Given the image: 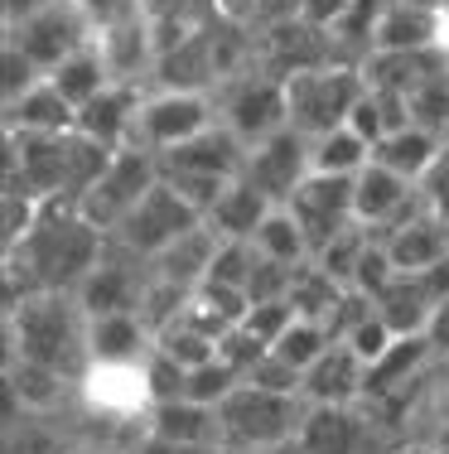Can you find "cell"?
<instances>
[{
    "label": "cell",
    "instance_id": "cell-1",
    "mask_svg": "<svg viewBox=\"0 0 449 454\" xmlns=\"http://www.w3.org/2000/svg\"><path fill=\"white\" fill-rule=\"evenodd\" d=\"M106 252V232L88 223L68 203H49L39 223L5 247V266H0V286H5V309L19 300L39 295V290H58V295H78V286L92 276V266Z\"/></svg>",
    "mask_w": 449,
    "mask_h": 454
},
{
    "label": "cell",
    "instance_id": "cell-2",
    "mask_svg": "<svg viewBox=\"0 0 449 454\" xmlns=\"http://www.w3.org/2000/svg\"><path fill=\"white\" fill-rule=\"evenodd\" d=\"M116 150L88 140L82 131H58V136H5V184L29 189L39 203H68L78 208L82 193L97 184Z\"/></svg>",
    "mask_w": 449,
    "mask_h": 454
},
{
    "label": "cell",
    "instance_id": "cell-3",
    "mask_svg": "<svg viewBox=\"0 0 449 454\" xmlns=\"http://www.w3.org/2000/svg\"><path fill=\"white\" fill-rule=\"evenodd\" d=\"M5 358H29L58 367L78 382L88 372V309L78 295H58V290H39V295L19 300L5 309Z\"/></svg>",
    "mask_w": 449,
    "mask_h": 454
},
{
    "label": "cell",
    "instance_id": "cell-4",
    "mask_svg": "<svg viewBox=\"0 0 449 454\" xmlns=\"http://www.w3.org/2000/svg\"><path fill=\"white\" fill-rule=\"evenodd\" d=\"M368 92V78L352 63H324V68H309L285 78V106H290V126L299 136L319 140L338 126H348L352 106Z\"/></svg>",
    "mask_w": 449,
    "mask_h": 454
},
{
    "label": "cell",
    "instance_id": "cell-5",
    "mask_svg": "<svg viewBox=\"0 0 449 454\" xmlns=\"http://www.w3.org/2000/svg\"><path fill=\"white\" fill-rule=\"evenodd\" d=\"M299 416H305V396H285V392H266L256 382H237V392L218 406L222 450L256 454L266 445L295 440Z\"/></svg>",
    "mask_w": 449,
    "mask_h": 454
},
{
    "label": "cell",
    "instance_id": "cell-6",
    "mask_svg": "<svg viewBox=\"0 0 449 454\" xmlns=\"http://www.w3.org/2000/svg\"><path fill=\"white\" fill-rule=\"evenodd\" d=\"M213 102H218V121L228 126L232 136L242 140V145H256V140L275 136L290 126V106H285V78H275V73H266L261 63H252L247 73H237V78H228L218 92H213Z\"/></svg>",
    "mask_w": 449,
    "mask_h": 454
},
{
    "label": "cell",
    "instance_id": "cell-7",
    "mask_svg": "<svg viewBox=\"0 0 449 454\" xmlns=\"http://www.w3.org/2000/svg\"><path fill=\"white\" fill-rule=\"evenodd\" d=\"M194 227H203V213L189 208V203L179 199L165 179H159L155 189H150L145 199L135 203L121 223H116L112 242L121 247V252L141 256V262H155L159 252H169V247H174L179 237H189Z\"/></svg>",
    "mask_w": 449,
    "mask_h": 454
},
{
    "label": "cell",
    "instance_id": "cell-8",
    "mask_svg": "<svg viewBox=\"0 0 449 454\" xmlns=\"http://www.w3.org/2000/svg\"><path fill=\"white\" fill-rule=\"evenodd\" d=\"M155 184H159V160L150 155V150L126 145V150H116V155L106 160V169L97 175V184L82 193L78 213H82L88 223H97L102 232L112 237L116 223H121L126 213H131L135 203H141L145 193L155 189Z\"/></svg>",
    "mask_w": 449,
    "mask_h": 454
},
{
    "label": "cell",
    "instance_id": "cell-9",
    "mask_svg": "<svg viewBox=\"0 0 449 454\" xmlns=\"http://www.w3.org/2000/svg\"><path fill=\"white\" fill-rule=\"evenodd\" d=\"M218 126V102L208 92H165L150 88L141 102V116H135V150H150V155H165V150L194 140L198 131Z\"/></svg>",
    "mask_w": 449,
    "mask_h": 454
},
{
    "label": "cell",
    "instance_id": "cell-10",
    "mask_svg": "<svg viewBox=\"0 0 449 454\" xmlns=\"http://www.w3.org/2000/svg\"><path fill=\"white\" fill-rule=\"evenodd\" d=\"M5 39L19 44V53L49 78L63 59H73L78 49L92 44V20L82 15L78 0H58V5L39 10V15L19 20V25H5Z\"/></svg>",
    "mask_w": 449,
    "mask_h": 454
},
{
    "label": "cell",
    "instance_id": "cell-11",
    "mask_svg": "<svg viewBox=\"0 0 449 454\" xmlns=\"http://www.w3.org/2000/svg\"><path fill=\"white\" fill-rule=\"evenodd\" d=\"M145 286H150V262L121 252V247L106 237L102 262L92 266V276L78 286V305L88 309V319H102V315H141Z\"/></svg>",
    "mask_w": 449,
    "mask_h": 454
},
{
    "label": "cell",
    "instance_id": "cell-12",
    "mask_svg": "<svg viewBox=\"0 0 449 454\" xmlns=\"http://www.w3.org/2000/svg\"><path fill=\"white\" fill-rule=\"evenodd\" d=\"M256 63L275 78H295V73L338 63L334 35L309 20H281V25H256Z\"/></svg>",
    "mask_w": 449,
    "mask_h": 454
},
{
    "label": "cell",
    "instance_id": "cell-13",
    "mask_svg": "<svg viewBox=\"0 0 449 454\" xmlns=\"http://www.w3.org/2000/svg\"><path fill=\"white\" fill-rule=\"evenodd\" d=\"M242 179H247L252 189H261L275 208L290 203V193L309 179V136H299L295 126H285V131L256 140V145L247 150Z\"/></svg>",
    "mask_w": 449,
    "mask_h": 454
},
{
    "label": "cell",
    "instance_id": "cell-14",
    "mask_svg": "<svg viewBox=\"0 0 449 454\" xmlns=\"http://www.w3.org/2000/svg\"><path fill=\"white\" fill-rule=\"evenodd\" d=\"M285 208L295 213V223L309 237V256L324 242H334L344 227H352V175H309L299 189L290 193Z\"/></svg>",
    "mask_w": 449,
    "mask_h": 454
},
{
    "label": "cell",
    "instance_id": "cell-15",
    "mask_svg": "<svg viewBox=\"0 0 449 454\" xmlns=\"http://www.w3.org/2000/svg\"><path fill=\"white\" fill-rule=\"evenodd\" d=\"M155 160H159V175L232 184V179H242V169H247V145L218 121V126H208V131H198L194 140H184V145L165 150V155H155Z\"/></svg>",
    "mask_w": 449,
    "mask_h": 454
},
{
    "label": "cell",
    "instance_id": "cell-16",
    "mask_svg": "<svg viewBox=\"0 0 449 454\" xmlns=\"http://www.w3.org/2000/svg\"><path fill=\"white\" fill-rule=\"evenodd\" d=\"M415 208H421V189L411 179L391 175L377 160H368V169L352 175V218L372 227V232H387L391 223H401Z\"/></svg>",
    "mask_w": 449,
    "mask_h": 454
},
{
    "label": "cell",
    "instance_id": "cell-17",
    "mask_svg": "<svg viewBox=\"0 0 449 454\" xmlns=\"http://www.w3.org/2000/svg\"><path fill=\"white\" fill-rule=\"evenodd\" d=\"M145 92V82H106L88 106H78V131L106 150H126L135 140V116H141Z\"/></svg>",
    "mask_w": 449,
    "mask_h": 454
},
{
    "label": "cell",
    "instance_id": "cell-18",
    "mask_svg": "<svg viewBox=\"0 0 449 454\" xmlns=\"http://www.w3.org/2000/svg\"><path fill=\"white\" fill-rule=\"evenodd\" d=\"M309 406H358L368 396V363L348 348V343H329L314 363L305 367V387H299Z\"/></svg>",
    "mask_w": 449,
    "mask_h": 454
},
{
    "label": "cell",
    "instance_id": "cell-19",
    "mask_svg": "<svg viewBox=\"0 0 449 454\" xmlns=\"http://www.w3.org/2000/svg\"><path fill=\"white\" fill-rule=\"evenodd\" d=\"M213 25V20H208ZM208 25L198 35H189L184 44L165 49L155 59V73H150V88H165V92H218L222 88V73H218V53H213V35Z\"/></svg>",
    "mask_w": 449,
    "mask_h": 454
},
{
    "label": "cell",
    "instance_id": "cell-20",
    "mask_svg": "<svg viewBox=\"0 0 449 454\" xmlns=\"http://www.w3.org/2000/svg\"><path fill=\"white\" fill-rule=\"evenodd\" d=\"M377 237H382V247H387L397 276H415V271H425V266H435L440 256H449V227L435 218L425 203Z\"/></svg>",
    "mask_w": 449,
    "mask_h": 454
},
{
    "label": "cell",
    "instance_id": "cell-21",
    "mask_svg": "<svg viewBox=\"0 0 449 454\" xmlns=\"http://www.w3.org/2000/svg\"><path fill=\"white\" fill-rule=\"evenodd\" d=\"M368 420H362V402L358 406H309L305 402L295 440L305 454H362L368 450V435H372Z\"/></svg>",
    "mask_w": 449,
    "mask_h": 454
},
{
    "label": "cell",
    "instance_id": "cell-22",
    "mask_svg": "<svg viewBox=\"0 0 449 454\" xmlns=\"http://www.w3.org/2000/svg\"><path fill=\"white\" fill-rule=\"evenodd\" d=\"M145 430L174 445H198V450H222L218 430V406H203L194 396H174V402H155L145 416Z\"/></svg>",
    "mask_w": 449,
    "mask_h": 454
},
{
    "label": "cell",
    "instance_id": "cell-23",
    "mask_svg": "<svg viewBox=\"0 0 449 454\" xmlns=\"http://www.w3.org/2000/svg\"><path fill=\"white\" fill-rule=\"evenodd\" d=\"M0 121H5V136H58V131H78V106L44 78L19 102H10Z\"/></svg>",
    "mask_w": 449,
    "mask_h": 454
},
{
    "label": "cell",
    "instance_id": "cell-24",
    "mask_svg": "<svg viewBox=\"0 0 449 454\" xmlns=\"http://www.w3.org/2000/svg\"><path fill=\"white\" fill-rule=\"evenodd\" d=\"M440 68H449L440 49H406V53L377 49V53H368V63H362V78H368V88H377V92L411 97L430 73H440Z\"/></svg>",
    "mask_w": 449,
    "mask_h": 454
},
{
    "label": "cell",
    "instance_id": "cell-25",
    "mask_svg": "<svg viewBox=\"0 0 449 454\" xmlns=\"http://www.w3.org/2000/svg\"><path fill=\"white\" fill-rule=\"evenodd\" d=\"M155 348V329L141 315H102L88 319V353L92 363H145Z\"/></svg>",
    "mask_w": 449,
    "mask_h": 454
},
{
    "label": "cell",
    "instance_id": "cell-26",
    "mask_svg": "<svg viewBox=\"0 0 449 454\" xmlns=\"http://www.w3.org/2000/svg\"><path fill=\"white\" fill-rule=\"evenodd\" d=\"M275 203L266 199L261 189H252L247 179H237V184H228L222 189V199L208 208V232L218 237V242H252L256 237V227L266 223V213H271Z\"/></svg>",
    "mask_w": 449,
    "mask_h": 454
},
{
    "label": "cell",
    "instance_id": "cell-27",
    "mask_svg": "<svg viewBox=\"0 0 449 454\" xmlns=\"http://www.w3.org/2000/svg\"><path fill=\"white\" fill-rule=\"evenodd\" d=\"M430 358H435V353H430V343H425V333L397 339L377 363L368 367V396H362V402H397L401 387L415 382V377H421V367L430 363Z\"/></svg>",
    "mask_w": 449,
    "mask_h": 454
},
{
    "label": "cell",
    "instance_id": "cell-28",
    "mask_svg": "<svg viewBox=\"0 0 449 454\" xmlns=\"http://www.w3.org/2000/svg\"><path fill=\"white\" fill-rule=\"evenodd\" d=\"M213 252H218V237H213L208 223H203V227H194L189 237H179L169 252H159L155 262H150V276H155V280H169V286H179V290H198L203 280H208Z\"/></svg>",
    "mask_w": 449,
    "mask_h": 454
},
{
    "label": "cell",
    "instance_id": "cell-29",
    "mask_svg": "<svg viewBox=\"0 0 449 454\" xmlns=\"http://www.w3.org/2000/svg\"><path fill=\"white\" fill-rule=\"evenodd\" d=\"M440 15L445 10H425V5H406V0H391V10L382 15L377 39H372V53H406V49H435L440 44Z\"/></svg>",
    "mask_w": 449,
    "mask_h": 454
},
{
    "label": "cell",
    "instance_id": "cell-30",
    "mask_svg": "<svg viewBox=\"0 0 449 454\" xmlns=\"http://www.w3.org/2000/svg\"><path fill=\"white\" fill-rule=\"evenodd\" d=\"M372 309L387 319V329L397 333V339H411V333H425V324L435 315V300L421 290L415 276H397L377 300H372Z\"/></svg>",
    "mask_w": 449,
    "mask_h": 454
},
{
    "label": "cell",
    "instance_id": "cell-31",
    "mask_svg": "<svg viewBox=\"0 0 449 454\" xmlns=\"http://www.w3.org/2000/svg\"><path fill=\"white\" fill-rule=\"evenodd\" d=\"M440 150H445V140H435L430 131H421V126H401V131H391L377 150H372V160H377V165H387L391 175L421 184L425 169L435 165V155H440Z\"/></svg>",
    "mask_w": 449,
    "mask_h": 454
},
{
    "label": "cell",
    "instance_id": "cell-32",
    "mask_svg": "<svg viewBox=\"0 0 449 454\" xmlns=\"http://www.w3.org/2000/svg\"><path fill=\"white\" fill-rule=\"evenodd\" d=\"M344 290L348 286H338L319 262H299L295 276H290V290H285V305L295 309V319H319L324 324L329 315H334V305H338Z\"/></svg>",
    "mask_w": 449,
    "mask_h": 454
},
{
    "label": "cell",
    "instance_id": "cell-33",
    "mask_svg": "<svg viewBox=\"0 0 449 454\" xmlns=\"http://www.w3.org/2000/svg\"><path fill=\"white\" fill-rule=\"evenodd\" d=\"M49 82H53V88H58L63 97H68L73 106H88L92 97H97L106 82H116V78H112V68H106L102 49H97V44H88V49L73 53V59H63L58 68L49 73Z\"/></svg>",
    "mask_w": 449,
    "mask_h": 454
},
{
    "label": "cell",
    "instance_id": "cell-34",
    "mask_svg": "<svg viewBox=\"0 0 449 454\" xmlns=\"http://www.w3.org/2000/svg\"><path fill=\"white\" fill-rule=\"evenodd\" d=\"M368 160L372 145L352 126H338V131L309 140V175H358V169H368Z\"/></svg>",
    "mask_w": 449,
    "mask_h": 454
},
{
    "label": "cell",
    "instance_id": "cell-35",
    "mask_svg": "<svg viewBox=\"0 0 449 454\" xmlns=\"http://www.w3.org/2000/svg\"><path fill=\"white\" fill-rule=\"evenodd\" d=\"M78 435L53 416H19L5 426V454H73Z\"/></svg>",
    "mask_w": 449,
    "mask_h": 454
},
{
    "label": "cell",
    "instance_id": "cell-36",
    "mask_svg": "<svg viewBox=\"0 0 449 454\" xmlns=\"http://www.w3.org/2000/svg\"><path fill=\"white\" fill-rule=\"evenodd\" d=\"M252 247L266 256V262H285V266L309 262V237H305V227L295 223V213L285 208V203H281V208L266 213V223L256 227Z\"/></svg>",
    "mask_w": 449,
    "mask_h": 454
},
{
    "label": "cell",
    "instance_id": "cell-37",
    "mask_svg": "<svg viewBox=\"0 0 449 454\" xmlns=\"http://www.w3.org/2000/svg\"><path fill=\"white\" fill-rule=\"evenodd\" d=\"M406 112H411V126L430 131L435 140H449V68L430 73L411 97H406Z\"/></svg>",
    "mask_w": 449,
    "mask_h": 454
},
{
    "label": "cell",
    "instance_id": "cell-38",
    "mask_svg": "<svg viewBox=\"0 0 449 454\" xmlns=\"http://www.w3.org/2000/svg\"><path fill=\"white\" fill-rule=\"evenodd\" d=\"M155 348L165 353V358H174L179 367H189V372L218 358V339H208L203 329H194V324H189L184 315H179L174 324H165V329L155 333Z\"/></svg>",
    "mask_w": 449,
    "mask_h": 454
},
{
    "label": "cell",
    "instance_id": "cell-39",
    "mask_svg": "<svg viewBox=\"0 0 449 454\" xmlns=\"http://www.w3.org/2000/svg\"><path fill=\"white\" fill-rule=\"evenodd\" d=\"M329 343H334V333H329L319 319H290V329H285L281 339L271 343V353H275V358H285L290 367H299V372H305V367L314 363L319 353L329 348Z\"/></svg>",
    "mask_w": 449,
    "mask_h": 454
},
{
    "label": "cell",
    "instance_id": "cell-40",
    "mask_svg": "<svg viewBox=\"0 0 449 454\" xmlns=\"http://www.w3.org/2000/svg\"><path fill=\"white\" fill-rule=\"evenodd\" d=\"M368 242H372V227H362V223H352V227H344V232L334 237V242H324L309 262H319L329 276L338 280V286H348L352 280V266H358V256L368 252Z\"/></svg>",
    "mask_w": 449,
    "mask_h": 454
},
{
    "label": "cell",
    "instance_id": "cell-41",
    "mask_svg": "<svg viewBox=\"0 0 449 454\" xmlns=\"http://www.w3.org/2000/svg\"><path fill=\"white\" fill-rule=\"evenodd\" d=\"M256 262H261V252H256L252 242H218V252H213V266H208V280H203V286L247 290Z\"/></svg>",
    "mask_w": 449,
    "mask_h": 454
},
{
    "label": "cell",
    "instance_id": "cell-42",
    "mask_svg": "<svg viewBox=\"0 0 449 454\" xmlns=\"http://www.w3.org/2000/svg\"><path fill=\"white\" fill-rule=\"evenodd\" d=\"M397 280V266H391V256H387V247H382V237L372 232V242H368V252L358 256V266H352V280H348V290H358V295H368V300H377L382 290Z\"/></svg>",
    "mask_w": 449,
    "mask_h": 454
},
{
    "label": "cell",
    "instance_id": "cell-43",
    "mask_svg": "<svg viewBox=\"0 0 449 454\" xmlns=\"http://www.w3.org/2000/svg\"><path fill=\"white\" fill-rule=\"evenodd\" d=\"M237 382H242L237 367H228L222 358H213V363H203V367L189 372L184 396H194V402H203V406H222L232 392H237Z\"/></svg>",
    "mask_w": 449,
    "mask_h": 454
},
{
    "label": "cell",
    "instance_id": "cell-44",
    "mask_svg": "<svg viewBox=\"0 0 449 454\" xmlns=\"http://www.w3.org/2000/svg\"><path fill=\"white\" fill-rule=\"evenodd\" d=\"M35 82H44V73L35 68V63L19 53V44H10V39H0V106L19 102Z\"/></svg>",
    "mask_w": 449,
    "mask_h": 454
},
{
    "label": "cell",
    "instance_id": "cell-45",
    "mask_svg": "<svg viewBox=\"0 0 449 454\" xmlns=\"http://www.w3.org/2000/svg\"><path fill=\"white\" fill-rule=\"evenodd\" d=\"M338 343H348V348H352L362 363L372 367V363L382 358V353L391 348V343H397V333H391V329H387V319H382L377 309H372V315H362V319H358V324H352V329L344 333V339H338Z\"/></svg>",
    "mask_w": 449,
    "mask_h": 454
},
{
    "label": "cell",
    "instance_id": "cell-46",
    "mask_svg": "<svg viewBox=\"0 0 449 454\" xmlns=\"http://www.w3.org/2000/svg\"><path fill=\"white\" fill-rule=\"evenodd\" d=\"M266 353H271V343H261L252 329H242V324H237V329H228V333L218 339V358L228 363V367H237L242 377H247L252 367L266 358Z\"/></svg>",
    "mask_w": 449,
    "mask_h": 454
},
{
    "label": "cell",
    "instance_id": "cell-47",
    "mask_svg": "<svg viewBox=\"0 0 449 454\" xmlns=\"http://www.w3.org/2000/svg\"><path fill=\"white\" fill-rule=\"evenodd\" d=\"M145 382H150V396H155V402H174V396H184V387H189V367H179L174 358H165L159 348H150Z\"/></svg>",
    "mask_w": 449,
    "mask_h": 454
},
{
    "label": "cell",
    "instance_id": "cell-48",
    "mask_svg": "<svg viewBox=\"0 0 449 454\" xmlns=\"http://www.w3.org/2000/svg\"><path fill=\"white\" fill-rule=\"evenodd\" d=\"M290 276H295V266H285V262H256V271L247 280V300L252 305H271V300H285V290H290Z\"/></svg>",
    "mask_w": 449,
    "mask_h": 454
},
{
    "label": "cell",
    "instance_id": "cell-49",
    "mask_svg": "<svg viewBox=\"0 0 449 454\" xmlns=\"http://www.w3.org/2000/svg\"><path fill=\"white\" fill-rule=\"evenodd\" d=\"M242 382H256V387H266V392H285V396H299V387H305V372L299 367H290L285 358H275V353H266L261 363L252 367Z\"/></svg>",
    "mask_w": 449,
    "mask_h": 454
},
{
    "label": "cell",
    "instance_id": "cell-50",
    "mask_svg": "<svg viewBox=\"0 0 449 454\" xmlns=\"http://www.w3.org/2000/svg\"><path fill=\"white\" fill-rule=\"evenodd\" d=\"M415 189H421L425 208H430L440 223H449V140H445V150L435 155V165L425 169V179L415 184Z\"/></svg>",
    "mask_w": 449,
    "mask_h": 454
},
{
    "label": "cell",
    "instance_id": "cell-51",
    "mask_svg": "<svg viewBox=\"0 0 449 454\" xmlns=\"http://www.w3.org/2000/svg\"><path fill=\"white\" fill-rule=\"evenodd\" d=\"M295 309L285 305V300H271V305H252L247 315H242V329H252L261 343H275L285 329H290Z\"/></svg>",
    "mask_w": 449,
    "mask_h": 454
},
{
    "label": "cell",
    "instance_id": "cell-52",
    "mask_svg": "<svg viewBox=\"0 0 449 454\" xmlns=\"http://www.w3.org/2000/svg\"><path fill=\"white\" fill-rule=\"evenodd\" d=\"M344 10H348V0H305L299 20H309V25H319V29H329V35H334V25L344 20Z\"/></svg>",
    "mask_w": 449,
    "mask_h": 454
},
{
    "label": "cell",
    "instance_id": "cell-53",
    "mask_svg": "<svg viewBox=\"0 0 449 454\" xmlns=\"http://www.w3.org/2000/svg\"><path fill=\"white\" fill-rule=\"evenodd\" d=\"M425 343H430V353L440 363H449V300H445V305H435L430 324H425Z\"/></svg>",
    "mask_w": 449,
    "mask_h": 454
},
{
    "label": "cell",
    "instance_id": "cell-54",
    "mask_svg": "<svg viewBox=\"0 0 449 454\" xmlns=\"http://www.w3.org/2000/svg\"><path fill=\"white\" fill-rule=\"evenodd\" d=\"M415 280H421V290L435 300V305H445L449 300V256H440V262L425 266V271H415Z\"/></svg>",
    "mask_w": 449,
    "mask_h": 454
},
{
    "label": "cell",
    "instance_id": "cell-55",
    "mask_svg": "<svg viewBox=\"0 0 449 454\" xmlns=\"http://www.w3.org/2000/svg\"><path fill=\"white\" fill-rule=\"evenodd\" d=\"M305 10V0H256V25H281Z\"/></svg>",
    "mask_w": 449,
    "mask_h": 454
},
{
    "label": "cell",
    "instance_id": "cell-56",
    "mask_svg": "<svg viewBox=\"0 0 449 454\" xmlns=\"http://www.w3.org/2000/svg\"><path fill=\"white\" fill-rule=\"evenodd\" d=\"M131 454H218V450H198V445H174V440H159V435H145L135 440V450Z\"/></svg>",
    "mask_w": 449,
    "mask_h": 454
},
{
    "label": "cell",
    "instance_id": "cell-57",
    "mask_svg": "<svg viewBox=\"0 0 449 454\" xmlns=\"http://www.w3.org/2000/svg\"><path fill=\"white\" fill-rule=\"evenodd\" d=\"M213 15L237 20V25H256V0H208Z\"/></svg>",
    "mask_w": 449,
    "mask_h": 454
},
{
    "label": "cell",
    "instance_id": "cell-58",
    "mask_svg": "<svg viewBox=\"0 0 449 454\" xmlns=\"http://www.w3.org/2000/svg\"><path fill=\"white\" fill-rule=\"evenodd\" d=\"M49 5H58V0H0V15H5V25H19V20L39 15Z\"/></svg>",
    "mask_w": 449,
    "mask_h": 454
},
{
    "label": "cell",
    "instance_id": "cell-59",
    "mask_svg": "<svg viewBox=\"0 0 449 454\" xmlns=\"http://www.w3.org/2000/svg\"><path fill=\"white\" fill-rule=\"evenodd\" d=\"M256 454H305V450H299V440H281V445H266Z\"/></svg>",
    "mask_w": 449,
    "mask_h": 454
},
{
    "label": "cell",
    "instance_id": "cell-60",
    "mask_svg": "<svg viewBox=\"0 0 449 454\" xmlns=\"http://www.w3.org/2000/svg\"><path fill=\"white\" fill-rule=\"evenodd\" d=\"M435 49H440V53H445V63H449V10L440 15V44H435Z\"/></svg>",
    "mask_w": 449,
    "mask_h": 454
},
{
    "label": "cell",
    "instance_id": "cell-61",
    "mask_svg": "<svg viewBox=\"0 0 449 454\" xmlns=\"http://www.w3.org/2000/svg\"><path fill=\"white\" fill-rule=\"evenodd\" d=\"M406 5H425V10H449V0H406Z\"/></svg>",
    "mask_w": 449,
    "mask_h": 454
},
{
    "label": "cell",
    "instance_id": "cell-62",
    "mask_svg": "<svg viewBox=\"0 0 449 454\" xmlns=\"http://www.w3.org/2000/svg\"><path fill=\"white\" fill-rule=\"evenodd\" d=\"M218 454H237V450H218Z\"/></svg>",
    "mask_w": 449,
    "mask_h": 454
},
{
    "label": "cell",
    "instance_id": "cell-63",
    "mask_svg": "<svg viewBox=\"0 0 449 454\" xmlns=\"http://www.w3.org/2000/svg\"><path fill=\"white\" fill-rule=\"evenodd\" d=\"M445 227H449V223H445Z\"/></svg>",
    "mask_w": 449,
    "mask_h": 454
}]
</instances>
